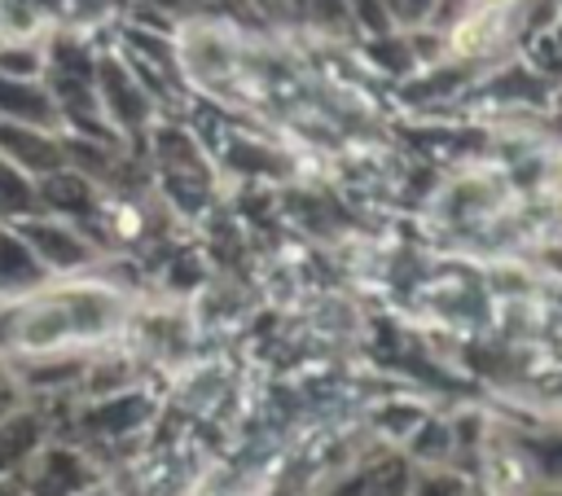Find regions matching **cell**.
<instances>
[{
	"label": "cell",
	"mask_w": 562,
	"mask_h": 496,
	"mask_svg": "<svg viewBox=\"0 0 562 496\" xmlns=\"http://www.w3.org/2000/svg\"><path fill=\"white\" fill-rule=\"evenodd\" d=\"M0 149L13 167H31V171H57L61 167V145L44 127L0 119Z\"/></svg>",
	"instance_id": "1"
},
{
	"label": "cell",
	"mask_w": 562,
	"mask_h": 496,
	"mask_svg": "<svg viewBox=\"0 0 562 496\" xmlns=\"http://www.w3.org/2000/svg\"><path fill=\"white\" fill-rule=\"evenodd\" d=\"M0 119L26 123V127H48V123L57 119V101H53V92H44L35 79L0 75Z\"/></svg>",
	"instance_id": "2"
},
{
	"label": "cell",
	"mask_w": 562,
	"mask_h": 496,
	"mask_svg": "<svg viewBox=\"0 0 562 496\" xmlns=\"http://www.w3.org/2000/svg\"><path fill=\"white\" fill-rule=\"evenodd\" d=\"M92 75H97V88H101V105H105L119 123H127V127H132V123H140V119H145L149 101H145V92L136 88V79H132L119 61H101Z\"/></svg>",
	"instance_id": "3"
},
{
	"label": "cell",
	"mask_w": 562,
	"mask_h": 496,
	"mask_svg": "<svg viewBox=\"0 0 562 496\" xmlns=\"http://www.w3.org/2000/svg\"><path fill=\"white\" fill-rule=\"evenodd\" d=\"M83 483H88V470L79 465V456H75V452H53V456L40 465L31 492H35V496H75Z\"/></svg>",
	"instance_id": "4"
},
{
	"label": "cell",
	"mask_w": 562,
	"mask_h": 496,
	"mask_svg": "<svg viewBox=\"0 0 562 496\" xmlns=\"http://www.w3.org/2000/svg\"><path fill=\"white\" fill-rule=\"evenodd\" d=\"M40 198L53 206V211H66V215H88L92 206V189L83 176H70V171H48Z\"/></svg>",
	"instance_id": "5"
},
{
	"label": "cell",
	"mask_w": 562,
	"mask_h": 496,
	"mask_svg": "<svg viewBox=\"0 0 562 496\" xmlns=\"http://www.w3.org/2000/svg\"><path fill=\"white\" fill-rule=\"evenodd\" d=\"M26 241H31L44 259H53V263H61V268L83 259V246H79L66 228H53V224H31V228H26Z\"/></svg>",
	"instance_id": "6"
},
{
	"label": "cell",
	"mask_w": 562,
	"mask_h": 496,
	"mask_svg": "<svg viewBox=\"0 0 562 496\" xmlns=\"http://www.w3.org/2000/svg\"><path fill=\"white\" fill-rule=\"evenodd\" d=\"M140 413H145V404H140L136 395H127V399H110V404L92 408V413H88V426L101 430V435H119V430H127L132 421H140Z\"/></svg>",
	"instance_id": "7"
},
{
	"label": "cell",
	"mask_w": 562,
	"mask_h": 496,
	"mask_svg": "<svg viewBox=\"0 0 562 496\" xmlns=\"http://www.w3.org/2000/svg\"><path fill=\"white\" fill-rule=\"evenodd\" d=\"M40 263L22 237H0V281H35Z\"/></svg>",
	"instance_id": "8"
},
{
	"label": "cell",
	"mask_w": 562,
	"mask_h": 496,
	"mask_svg": "<svg viewBox=\"0 0 562 496\" xmlns=\"http://www.w3.org/2000/svg\"><path fill=\"white\" fill-rule=\"evenodd\" d=\"M35 421L31 417H18V421H4L0 426V470H13L31 448H35Z\"/></svg>",
	"instance_id": "9"
},
{
	"label": "cell",
	"mask_w": 562,
	"mask_h": 496,
	"mask_svg": "<svg viewBox=\"0 0 562 496\" xmlns=\"http://www.w3.org/2000/svg\"><path fill=\"white\" fill-rule=\"evenodd\" d=\"M31 202H35V193L22 180V171L9 158H0V211H26Z\"/></svg>",
	"instance_id": "10"
},
{
	"label": "cell",
	"mask_w": 562,
	"mask_h": 496,
	"mask_svg": "<svg viewBox=\"0 0 562 496\" xmlns=\"http://www.w3.org/2000/svg\"><path fill=\"white\" fill-rule=\"evenodd\" d=\"M0 75L35 79V75H40V57H35L31 48H4V53H0Z\"/></svg>",
	"instance_id": "11"
},
{
	"label": "cell",
	"mask_w": 562,
	"mask_h": 496,
	"mask_svg": "<svg viewBox=\"0 0 562 496\" xmlns=\"http://www.w3.org/2000/svg\"><path fill=\"white\" fill-rule=\"evenodd\" d=\"M351 9H356V18L369 26V31H378V35H386L391 31V18H395V9H386L382 0H347Z\"/></svg>",
	"instance_id": "12"
},
{
	"label": "cell",
	"mask_w": 562,
	"mask_h": 496,
	"mask_svg": "<svg viewBox=\"0 0 562 496\" xmlns=\"http://www.w3.org/2000/svg\"><path fill=\"white\" fill-rule=\"evenodd\" d=\"M417 496H461V483L457 478H426Z\"/></svg>",
	"instance_id": "13"
},
{
	"label": "cell",
	"mask_w": 562,
	"mask_h": 496,
	"mask_svg": "<svg viewBox=\"0 0 562 496\" xmlns=\"http://www.w3.org/2000/svg\"><path fill=\"white\" fill-rule=\"evenodd\" d=\"M540 461H544L549 474H562V443H544L540 448Z\"/></svg>",
	"instance_id": "14"
},
{
	"label": "cell",
	"mask_w": 562,
	"mask_h": 496,
	"mask_svg": "<svg viewBox=\"0 0 562 496\" xmlns=\"http://www.w3.org/2000/svg\"><path fill=\"white\" fill-rule=\"evenodd\" d=\"M430 9H435V0H400V13H408V18H422Z\"/></svg>",
	"instance_id": "15"
},
{
	"label": "cell",
	"mask_w": 562,
	"mask_h": 496,
	"mask_svg": "<svg viewBox=\"0 0 562 496\" xmlns=\"http://www.w3.org/2000/svg\"><path fill=\"white\" fill-rule=\"evenodd\" d=\"M316 4H321V9H325V13H338V9H342V4H347V0H316Z\"/></svg>",
	"instance_id": "16"
},
{
	"label": "cell",
	"mask_w": 562,
	"mask_h": 496,
	"mask_svg": "<svg viewBox=\"0 0 562 496\" xmlns=\"http://www.w3.org/2000/svg\"><path fill=\"white\" fill-rule=\"evenodd\" d=\"M0 496H22L18 487H9V483H0Z\"/></svg>",
	"instance_id": "17"
}]
</instances>
